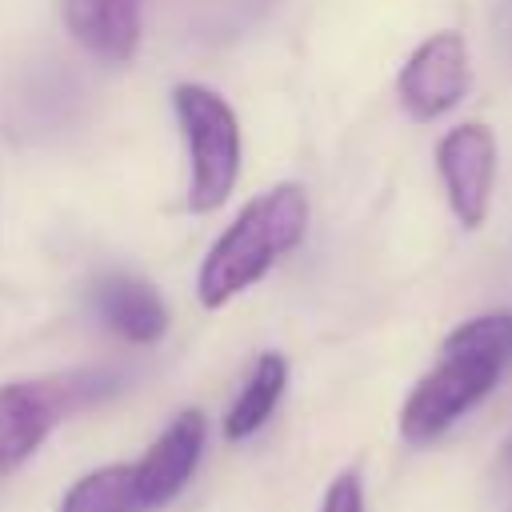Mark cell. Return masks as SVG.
Instances as JSON below:
<instances>
[{"label":"cell","mask_w":512,"mask_h":512,"mask_svg":"<svg viewBox=\"0 0 512 512\" xmlns=\"http://www.w3.org/2000/svg\"><path fill=\"white\" fill-rule=\"evenodd\" d=\"M320 512H364V484H360L356 468L332 476V484L320 500Z\"/></svg>","instance_id":"13"},{"label":"cell","mask_w":512,"mask_h":512,"mask_svg":"<svg viewBox=\"0 0 512 512\" xmlns=\"http://www.w3.org/2000/svg\"><path fill=\"white\" fill-rule=\"evenodd\" d=\"M172 112L188 148V212H216L240 180V120L236 108L208 84L184 80L172 88Z\"/></svg>","instance_id":"2"},{"label":"cell","mask_w":512,"mask_h":512,"mask_svg":"<svg viewBox=\"0 0 512 512\" xmlns=\"http://www.w3.org/2000/svg\"><path fill=\"white\" fill-rule=\"evenodd\" d=\"M92 308L104 328L128 344H156L168 328V304L160 292L132 272H104L92 284Z\"/></svg>","instance_id":"8"},{"label":"cell","mask_w":512,"mask_h":512,"mask_svg":"<svg viewBox=\"0 0 512 512\" xmlns=\"http://www.w3.org/2000/svg\"><path fill=\"white\" fill-rule=\"evenodd\" d=\"M444 344H456V348H472V352H484V356H496V360H512V312H484V316H472L464 324H456Z\"/></svg>","instance_id":"12"},{"label":"cell","mask_w":512,"mask_h":512,"mask_svg":"<svg viewBox=\"0 0 512 512\" xmlns=\"http://www.w3.org/2000/svg\"><path fill=\"white\" fill-rule=\"evenodd\" d=\"M472 72H468V44L460 32L444 28L432 32L412 48L396 76V96L408 108L412 120H440L468 96Z\"/></svg>","instance_id":"4"},{"label":"cell","mask_w":512,"mask_h":512,"mask_svg":"<svg viewBox=\"0 0 512 512\" xmlns=\"http://www.w3.org/2000/svg\"><path fill=\"white\" fill-rule=\"evenodd\" d=\"M56 512H140L132 464H104L68 484Z\"/></svg>","instance_id":"11"},{"label":"cell","mask_w":512,"mask_h":512,"mask_svg":"<svg viewBox=\"0 0 512 512\" xmlns=\"http://www.w3.org/2000/svg\"><path fill=\"white\" fill-rule=\"evenodd\" d=\"M64 24L96 60L128 64L140 48V0H64Z\"/></svg>","instance_id":"9"},{"label":"cell","mask_w":512,"mask_h":512,"mask_svg":"<svg viewBox=\"0 0 512 512\" xmlns=\"http://www.w3.org/2000/svg\"><path fill=\"white\" fill-rule=\"evenodd\" d=\"M504 464H512V440H508V448H504Z\"/></svg>","instance_id":"14"},{"label":"cell","mask_w":512,"mask_h":512,"mask_svg":"<svg viewBox=\"0 0 512 512\" xmlns=\"http://www.w3.org/2000/svg\"><path fill=\"white\" fill-rule=\"evenodd\" d=\"M504 368L508 364L496 356L440 344V360L416 380V388L400 408V440L412 448L440 440L460 416H468L500 384Z\"/></svg>","instance_id":"3"},{"label":"cell","mask_w":512,"mask_h":512,"mask_svg":"<svg viewBox=\"0 0 512 512\" xmlns=\"http://www.w3.org/2000/svg\"><path fill=\"white\" fill-rule=\"evenodd\" d=\"M204 440H208V420H204L200 408H184V412L172 416V424L132 464V484H136L140 512L164 508L184 492V484L192 480V472L204 456Z\"/></svg>","instance_id":"6"},{"label":"cell","mask_w":512,"mask_h":512,"mask_svg":"<svg viewBox=\"0 0 512 512\" xmlns=\"http://www.w3.org/2000/svg\"><path fill=\"white\" fill-rule=\"evenodd\" d=\"M284 388H288V360L280 352H260L244 388L236 392L232 408L224 412V440L240 444V440L256 436L268 424V416L276 412Z\"/></svg>","instance_id":"10"},{"label":"cell","mask_w":512,"mask_h":512,"mask_svg":"<svg viewBox=\"0 0 512 512\" xmlns=\"http://www.w3.org/2000/svg\"><path fill=\"white\" fill-rule=\"evenodd\" d=\"M72 408L64 376L0 384V472H16L28 456H36L56 420Z\"/></svg>","instance_id":"7"},{"label":"cell","mask_w":512,"mask_h":512,"mask_svg":"<svg viewBox=\"0 0 512 512\" xmlns=\"http://www.w3.org/2000/svg\"><path fill=\"white\" fill-rule=\"evenodd\" d=\"M436 172L448 196L452 216L460 228H480L492 208L496 188V136L488 124L468 120L440 136L436 144Z\"/></svg>","instance_id":"5"},{"label":"cell","mask_w":512,"mask_h":512,"mask_svg":"<svg viewBox=\"0 0 512 512\" xmlns=\"http://www.w3.org/2000/svg\"><path fill=\"white\" fill-rule=\"evenodd\" d=\"M308 232V192L296 180L248 200L236 220L212 240L196 272V296L204 308H224L244 288L268 276V268L292 252Z\"/></svg>","instance_id":"1"}]
</instances>
